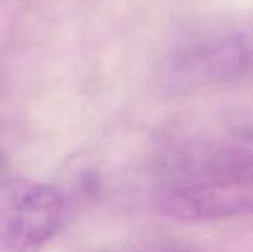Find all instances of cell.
<instances>
[{"label":"cell","mask_w":253,"mask_h":252,"mask_svg":"<svg viewBox=\"0 0 253 252\" xmlns=\"http://www.w3.org/2000/svg\"><path fill=\"white\" fill-rule=\"evenodd\" d=\"M251 31L243 24L211 21L176 42L168 71L178 85L228 83L251 68Z\"/></svg>","instance_id":"obj_1"},{"label":"cell","mask_w":253,"mask_h":252,"mask_svg":"<svg viewBox=\"0 0 253 252\" xmlns=\"http://www.w3.org/2000/svg\"><path fill=\"white\" fill-rule=\"evenodd\" d=\"M65 201L52 184L0 180V251L39 252L62 226Z\"/></svg>","instance_id":"obj_2"},{"label":"cell","mask_w":253,"mask_h":252,"mask_svg":"<svg viewBox=\"0 0 253 252\" xmlns=\"http://www.w3.org/2000/svg\"><path fill=\"white\" fill-rule=\"evenodd\" d=\"M252 205V183L197 181L166 184L159 198V206L166 217L185 223L249 214Z\"/></svg>","instance_id":"obj_3"}]
</instances>
